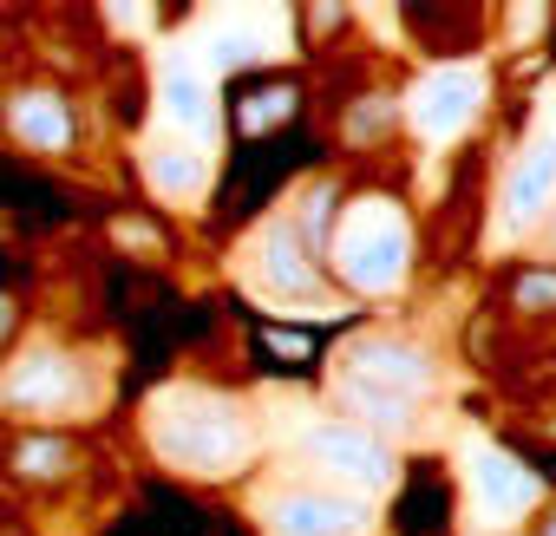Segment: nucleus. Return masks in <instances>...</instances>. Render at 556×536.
Masks as SVG:
<instances>
[{
	"label": "nucleus",
	"instance_id": "nucleus-1",
	"mask_svg": "<svg viewBox=\"0 0 556 536\" xmlns=\"http://www.w3.org/2000/svg\"><path fill=\"white\" fill-rule=\"evenodd\" d=\"M334 261H341V276L354 289H367V295L393 289L406 276V222H400V209L393 203H361L348 216L341 242H334Z\"/></svg>",
	"mask_w": 556,
	"mask_h": 536
},
{
	"label": "nucleus",
	"instance_id": "nucleus-2",
	"mask_svg": "<svg viewBox=\"0 0 556 536\" xmlns=\"http://www.w3.org/2000/svg\"><path fill=\"white\" fill-rule=\"evenodd\" d=\"M432 386V367H426V354L419 347H406V341H361L354 347V393L367 399V406H380V412H400L413 393H426Z\"/></svg>",
	"mask_w": 556,
	"mask_h": 536
},
{
	"label": "nucleus",
	"instance_id": "nucleus-3",
	"mask_svg": "<svg viewBox=\"0 0 556 536\" xmlns=\"http://www.w3.org/2000/svg\"><path fill=\"white\" fill-rule=\"evenodd\" d=\"M157 445H164V458H177L190 471H216L242 451V432L223 412H177V419L157 425Z\"/></svg>",
	"mask_w": 556,
	"mask_h": 536
},
{
	"label": "nucleus",
	"instance_id": "nucleus-4",
	"mask_svg": "<svg viewBox=\"0 0 556 536\" xmlns=\"http://www.w3.org/2000/svg\"><path fill=\"white\" fill-rule=\"evenodd\" d=\"M478 99H484V79L478 73H432L413 92V125L426 138H458L478 118Z\"/></svg>",
	"mask_w": 556,
	"mask_h": 536
},
{
	"label": "nucleus",
	"instance_id": "nucleus-5",
	"mask_svg": "<svg viewBox=\"0 0 556 536\" xmlns=\"http://www.w3.org/2000/svg\"><path fill=\"white\" fill-rule=\"evenodd\" d=\"M308 458H321L328 471H341V477H354V484H367V490H380V484L393 477L387 445L367 438L361 425H321V432L308 438Z\"/></svg>",
	"mask_w": 556,
	"mask_h": 536
},
{
	"label": "nucleus",
	"instance_id": "nucleus-6",
	"mask_svg": "<svg viewBox=\"0 0 556 536\" xmlns=\"http://www.w3.org/2000/svg\"><path fill=\"white\" fill-rule=\"evenodd\" d=\"M262 289L289 295V302L321 289V276H315V261H308V248H302V229H295V222H268V235H262Z\"/></svg>",
	"mask_w": 556,
	"mask_h": 536
},
{
	"label": "nucleus",
	"instance_id": "nucleus-7",
	"mask_svg": "<svg viewBox=\"0 0 556 536\" xmlns=\"http://www.w3.org/2000/svg\"><path fill=\"white\" fill-rule=\"evenodd\" d=\"M471 490H478L484 516H517V510L536 497V477H530L517 458H504V451H478V458H471Z\"/></svg>",
	"mask_w": 556,
	"mask_h": 536
},
{
	"label": "nucleus",
	"instance_id": "nucleus-8",
	"mask_svg": "<svg viewBox=\"0 0 556 536\" xmlns=\"http://www.w3.org/2000/svg\"><path fill=\"white\" fill-rule=\"evenodd\" d=\"M549 196H556V138H536V144L517 157V170H510L504 209H510V222H536V216L549 209Z\"/></svg>",
	"mask_w": 556,
	"mask_h": 536
},
{
	"label": "nucleus",
	"instance_id": "nucleus-9",
	"mask_svg": "<svg viewBox=\"0 0 556 536\" xmlns=\"http://www.w3.org/2000/svg\"><path fill=\"white\" fill-rule=\"evenodd\" d=\"M275 529L282 536H354L367 529V510L354 497H289L275 510Z\"/></svg>",
	"mask_w": 556,
	"mask_h": 536
},
{
	"label": "nucleus",
	"instance_id": "nucleus-10",
	"mask_svg": "<svg viewBox=\"0 0 556 536\" xmlns=\"http://www.w3.org/2000/svg\"><path fill=\"white\" fill-rule=\"evenodd\" d=\"M14 131H21L34 151H66V144H73V112H66L60 99L34 92V99L14 105Z\"/></svg>",
	"mask_w": 556,
	"mask_h": 536
},
{
	"label": "nucleus",
	"instance_id": "nucleus-11",
	"mask_svg": "<svg viewBox=\"0 0 556 536\" xmlns=\"http://www.w3.org/2000/svg\"><path fill=\"white\" fill-rule=\"evenodd\" d=\"M164 118L184 125V131H203L210 125V92L190 66H164Z\"/></svg>",
	"mask_w": 556,
	"mask_h": 536
},
{
	"label": "nucleus",
	"instance_id": "nucleus-12",
	"mask_svg": "<svg viewBox=\"0 0 556 536\" xmlns=\"http://www.w3.org/2000/svg\"><path fill=\"white\" fill-rule=\"evenodd\" d=\"M66 393H73L66 360H27V373L8 380V399H14V406H53V399H66Z\"/></svg>",
	"mask_w": 556,
	"mask_h": 536
},
{
	"label": "nucleus",
	"instance_id": "nucleus-13",
	"mask_svg": "<svg viewBox=\"0 0 556 536\" xmlns=\"http://www.w3.org/2000/svg\"><path fill=\"white\" fill-rule=\"evenodd\" d=\"M151 183L170 190V196H190L203 183V157L184 151V144H151Z\"/></svg>",
	"mask_w": 556,
	"mask_h": 536
},
{
	"label": "nucleus",
	"instance_id": "nucleus-14",
	"mask_svg": "<svg viewBox=\"0 0 556 536\" xmlns=\"http://www.w3.org/2000/svg\"><path fill=\"white\" fill-rule=\"evenodd\" d=\"M289 105H295V92H289V86L242 92V112H236V125H242V131H268V125H282V118H289Z\"/></svg>",
	"mask_w": 556,
	"mask_h": 536
},
{
	"label": "nucleus",
	"instance_id": "nucleus-15",
	"mask_svg": "<svg viewBox=\"0 0 556 536\" xmlns=\"http://www.w3.org/2000/svg\"><path fill=\"white\" fill-rule=\"evenodd\" d=\"M14 464H21L27 477H53V471L66 464V445H60V438H27V445L14 451Z\"/></svg>",
	"mask_w": 556,
	"mask_h": 536
},
{
	"label": "nucleus",
	"instance_id": "nucleus-16",
	"mask_svg": "<svg viewBox=\"0 0 556 536\" xmlns=\"http://www.w3.org/2000/svg\"><path fill=\"white\" fill-rule=\"evenodd\" d=\"M517 308H556V276H523L517 282Z\"/></svg>",
	"mask_w": 556,
	"mask_h": 536
},
{
	"label": "nucleus",
	"instance_id": "nucleus-17",
	"mask_svg": "<svg viewBox=\"0 0 556 536\" xmlns=\"http://www.w3.org/2000/svg\"><path fill=\"white\" fill-rule=\"evenodd\" d=\"M8 315H14V308H8V302H0V334H8Z\"/></svg>",
	"mask_w": 556,
	"mask_h": 536
},
{
	"label": "nucleus",
	"instance_id": "nucleus-18",
	"mask_svg": "<svg viewBox=\"0 0 556 536\" xmlns=\"http://www.w3.org/2000/svg\"><path fill=\"white\" fill-rule=\"evenodd\" d=\"M549 536H556V529H549Z\"/></svg>",
	"mask_w": 556,
	"mask_h": 536
}]
</instances>
